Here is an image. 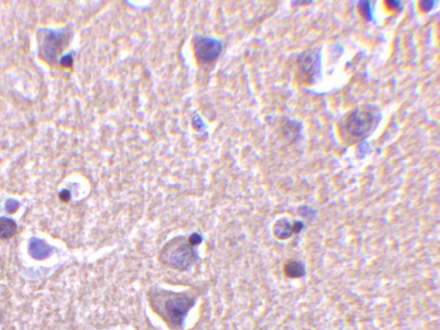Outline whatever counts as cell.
Masks as SVG:
<instances>
[{"label": "cell", "instance_id": "cell-1", "mask_svg": "<svg viewBox=\"0 0 440 330\" xmlns=\"http://www.w3.org/2000/svg\"><path fill=\"white\" fill-rule=\"evenodd\" d=\"M148 297L155 312L173 329L182 327L196 301V296L189 291L176 293L170 290L154 289L150 291Z\"/></svg>", "mask_w": 440, "mask_h": 330}, {"label": "cell", "instance_id": "cell-2", "mask_svg": "<svg viewBox=\"0 0 440 330\" xmlns=\"http://www.w3.org/2000/svg\"><path fill=\"white\" fill-rule=\"evenodd\" d=\"M382 112L376 104L367 103L348 112L339 122V135L348 144L366 141L382 121Z\"/></svg>", "mask_w": 440, "mask_h": 330}, {"label": "cell", "instance_id": "cell-3", "mask_svg": "<svg viewBox=\"0 0 440 330\" xmlns=\"http://www.w3.org/2000/svg\"><path fill=\"white\" fill-rule=\"evenodd\" d=\"M159 258L161 263L172 269L185 271L191 267L198 260V253L188 238L179 236L169 241L163 247Z\"/></svg>", "mask_w": 440, "mask_h": 330}, {"label": "cell", "instance_id": "cell-4", "mask_svg": "<svg viewBox=\"0 0 440 330\" xmlns=\"http://www.w3.org/2000/svg\"><path fill=\"white\" fill-rule=\"evenodd\" d=\"M298 74L303 82L315 84L322 78V48L316 46L303 52L297 61Z\"/></svg>", "mask_w": 440, "mask_h": 330}, {"label": "cell", "instance_id": "cell-5", "mask_svg": "<svg viewBox=\"0 0 440 330\" xmlns=\"http://www.w3.org/2000/svg\"><path fill=\"white\" fill-rule=\"evenodd\" d=\"M221 44L210 38H199L195 42L196 55L202 62H211L220 53Z\"/></svg>", "mask_w": 440, "mask_h": 330}, {"label": "cell", "instance_id": "cell-6", "mask_svg": "<svg viewBox=\"0 0 440 330\" xmlns=\"http://www.w3.org/2000/svg\"><path fill=\"white\" fill-rule=\"evenodd\" d=\"M29 252L32 258L40 261L47 259L53 252V249L43 240L32 238L29 244Z\"/></svg>", "mask_w": 440, "mask_h": 330}, {"label": "cell", "instance_id": "cell-7", "mask_svg": "<svg viewBox=\"0 0 440 330\" xmlns=\"http://www.w3.org/2000/svg\"><path fill=\"white\" fill-rule=\"evenodd\" d=\"M17 232V224L5 217L0 218V238L10 239Z\"/></svg>", "mask_w": 440, "mask_h": 330}, {"label": "cell", "instance_id": "cell-8", "mask_svg": "<svg viewBox=\"0 0 440 330\" xmlns=\"http://www.w3.org/2000/svg\"><path fill=\"white\" fill-rule=\"evenodd\" d=\"M285 272L287 276L291 278H299L304 274V267L300 263L291 262L285 266Z\"/></svg>", "mask_w": 440, "mask_h": 330}, {"label": "cell", "instance_id": "cell-9", "mask_svg": "<svg viewBox=\"0 0 440 330\" xmlns=\"http://www.w3.org/2000/svg\"><path fill=\"white\" fill-rule=\"evenodd\" d=\"M358 8H359V10H360V13L361 14V16H362L366 20L368 21V22H372V21L374 20L372 5L371 1H368V0H362V1H360V2H359Z\"/></svg>", "mask_w": 440, "mask_h": 330}, {"label": "cell", "instance_id": "cell-10", "mask_svg": "<svg viewBox=\"0 0 440 330\" xmlns=\"http://www.w3.org/2000/svg\"><path fill=\"white\" fill-rule=\"evenodd\" d=\"M301 128H302V126L300 124H298L295 121H290V120H288L286 123L285 128H284V131L286 132L287 137L292 138L293 136L294 137L298 136L299 132H301Z\"/></svg>", "mask_w": 440, "mask_h": 330}, {"label": "cell", "instance_id": "cell-11", "mask_svg": "<svg viewBox=\"0 0 440 330\" xmlns=\"http://www.w3.org/2000/svg\"><path fill=\"white\" fill-rule=\"evenodd\" d=\"M18 208H19V202L16 199H9L5 203V210L10 214L17 212Z\"/></svg>", "mask_w": 440, "mask_h": 330}, {"label": "cell", "instance_id": "cell-12", "mask_svg": "<svg viewBox=\"0 0 440 330\" xmlns=\"http://www.w3.org/2000/svg\"><path fill=\"white\" fill-rule=\"evenodd\" d=\"M188 242L189 243L193 245V246H197L199 244H201L202 243V240H203V237H202V235L201 234H199V233H193L191 234L190 236L188 237Z\"/></svg>", "mask_w": 440, "mask_h": 330}, {"label": "cell", "instance_id": "cell-13", "mask_svg": "<svg viewBox=\"0 0 440 330\" xmlns=\"http://www.w3.org/2000/svg\"><path fill=\"white\" fill-rule=\"evenodd\" d=\"M435 3H436V1H433V0H424V1L420 2V9L424 10V11L428 12V11H430V10L434 9V6H435Z\"/></svg>", "mask_w": 440, "mask_h": 330}, {"label": "cell", "instance_id": "cell-14", "mask_svg": "<svg viewBox=\"0 0 440 330\" xmlns=\"http://www.w3.org/2000/svg\"><path fill=\"white\" fill-rule=\"evenodd\" d=\"M387 5L393 10H403V5L401 1L397 0H390L387 2Z\"/></svg>", "mask_w": 440, "mask_h": 330}, {"label": "cell", "instance_id": "cell-15", "mask_svg": "<svg viewBox=\"0 0 440 330\" xmlns=\"http://www.w3.org/2000/svg\"><path fill=\"white\" fill-rule=\"evenodd\" d=\"M306 3H310V2H306V1H300V2L296 1V2H293V4H295V5H299V4H306Z\"/></svg>", "mask_w": 440, "mask_h": 330}]
</instances>
